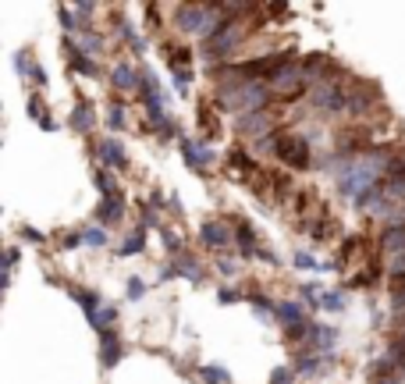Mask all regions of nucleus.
<instances>
[{
	"label": "nucleus",
	"instance_id": "nucleus-14",
	"mask_svg": "<svg viewBox=\"0 0 405 384\" xmlns=\"http://www.w3.org/2000/svg\"><path fill=\"white\" fill-rule=\"evenodd\" d=\"M110 79H114V86H118V89H135L142 75H135V68H132V65H114Z\"/></svg>",
	"mask_w": 405,
	"mask_h": 384
},
{
	"label": "nucleus",
	"instance_id": "nucleus-6",
	"mask_svg": "<svg viewBox=\"0 0 405 384\" xmlns=\"http://www.w3.org/2000/svg\"><path fill=\"white\" fill-rule=\"evenodd\" d=\"M239 132H246V135H256V139L270 135V118H267V111H256V114H242V118H239Z\"/></svg>",
	"mask_w": 405,
	"mask_h": 384
},
{
	"label": "nucleus",
	"instance_id": "nucleus-5",
	"mask_svg": "<svg viewBox=\"0 0 405 384\" xmlns=\"http://www.w3.org/2000/svg\"><path fill=\"white\" fill-rule=\"evenodd\" d=\"M334 338L338 331L334 327H324V324H310V349L320 356V352H331L334 349Z\"/></svg>",
	"mask_w": 405,
	"mask_h": 384
},
{
	"label": "nucleus",
	"instance_id": "nucleus-25",
	"mask_svg": "<svg viewBox=\"0 0 405 384\" xmlns=\"http://www.w3.org/2000/svg\"><path fill=\"white\" fill-rule=\"evenodd\" d=\"M320 306H324V310H341V306H345V296H341V292H324Z\"/></svg>",
	"mask_w": 405,
	"mask_h": 384
},
{
	"label": "nucleus",
	"instance_id": "nucleus-9",
	"mask_svg": "<svg viewBox=\"0 0 405 384\" xmlns=\"http://www.w3.org/2000/svg\"><path fill=\"white\" fill-rule=\"evenodd\" d=\"M121 213H125L121 196H110V199H103V203L96 206V221H100V225H114V221H121Z\"/></svg>",
	"mask_w": 405,
	"mask_h": 384
},
{
	"label": "nucleus",
	"instance_id": "nucleus-21",
	"mask_svg": "<svg viewBox=\"0 0 405 384\" xmlns=\"http://www.w3.org/2000/svg\"><path fill=\"white\" fill-rule=\"evenodd\" d=\"M82 50L89 53V58H96V53L103 50V39H100L96 32H89V29H86V32H82Z\"/></svg>",
	"mask_w": 405,
	"mask_h": 384
},
{
	"label": "nucleus",
	"instance_id": "nucleus-27",
	"mask_svg": "<svg viewBox=\"0 0 405 384\" xmlns=\"http://www.w3.org/2000/svg\"><path fill=\"white\" fill-rule=\"evenodd\" d=\"M296 267H303V270H317L320 263H317V256H310V253H296Z\"/></svg>",
	"mask_w": 405,
	"mask_h": 384
},
{
	"label": "nucleus",
	"instance_id": "nucleus-32",
	"mask_svg": "<svg viewBox=\"0 0 405 384\" xmlns=\"http://www.w3.org/2000/svg\"><path fill=\"white\" fill-rule=\"evenodd\" d=\"M217 267H220V274H235V263L231 260H217Z\"/></svg>",
	"mask_w": 405,
	"mask_h": 384
},
{
	"label": "nucleus",
	"instance_id": "nucleus-22",
	"mask_svg": "<svg viewBox=\"0 0 405 384\" xmlns=\"http://www.w3.org/2000/svg\"><path fill=\"white\" fill-rule=\"evenodd\" d=\"M160 239H164V246L171 249V253H175V256H182L185 249H182V239L175 235V232H171V228H160Z\"/></svg>",
	"mask_w": 405,
	"mask_h": 384
},
{
	"label": "nucleus",
	"instance_id": "nucleus-2",
	"mask_svg": "<svg viewBox=\"0 0 405 384\" xmlns=\"http://www.w3.org/2000/svg\"><path fill=\"white\" fill-rule=\"evenodd\" d=\"M274 157L284 160L288 168H299V171H310V164H313V157H310V139H303V135H284V132H277V150H274Z\"/></svg>",
	"mask_w": 405,
	"mask_h": 384
},
{
	"label": "nucleus",
	"instance_id": "nucleus-8",
	"mask_svg": "<svg viewBox=\"0 0 405 384\" xmlns=\"http://www.w3.org/2000/svg\"><path fill=\"white\" fill-rule=\"evenodd\" d=\"M227 228L224 225H217V221H206V225H199V242L203 246H210V249H224L227 246Z\"/></svg>",
	"mask_w": 405,
	"mask_h": 384
},
{
	"label": "nucleus",
	"instance_id": "nucleus-16",
	"mask_svg": "<svg viewBox=\"0 0 405 384\" xmlns=\"http://www.w3.org/2000/svg\"><path fill=\"white\" fill-rule=\"evenodd\" d=\"M227 164H235V171H242V175L256 171V160H253L246 150H231V153H227Z\"/></svg>",
	"mask_w": 405,
	"mask_h": 384
},
{
	"label": "nucleus",
	"instance_id": "nucleus-26",
	"mask_svg": "<svg viewBox=\"0 0 405 384\" xmlns=\"http://www.w3.org/2000/svg\"><path fill=\"white\" fill-rule=\"evenodd\" d=\"M189 82H192V72H189V68H185V72H175V89H178L182 96L189 93Z\"/></svg>",
	"mask_w": 405,
	"mask_h": 384
},
{
	"label": "nucleus",
	"instance_id": "nucleus-29",
	"mask_svg": "<svg viewBox=\"0 0 405 384\" xmlns=\"http://www.w3.org/2000/svg\"><path fill=\"white\" fill-rule=\"evenodd\" d=\"M142 292H146L142 278H128V299H142Z\"/></svg>",
	"mask_w": 405,
	"mask_h": 384
},
{
	"label": "nucleus",
	"instance_id": "nucleus-10",
	"mask_svg": "<svg viewBox=\"0 0 405 384\" xmlns=\"http://www.w3.org/2000/svg\"><path fill=\"white\" fill-rule=\"evenodd\" d=\"M93 125H96L93 103H89V100H79V103H75V114H72V128H75V132H89Z\"/></svg>",
	"mask_w": 405,
	"mask_h": 384
},
{
	"label": "nucleus",
	"instance_id": "nucleus-7",
	"mask_svg": "<svg viewBox=\"0 0 405 384\" xmlns=\"http://www.w3.org/2000/svg\"><path fill=\"white\" fill-rule=\"evenodd\" d=\"M118 359H121V342H118V335H114V331H100V363L110 370Z\"/></svg>",
	"mask_w": 405,
	"mask_h": 384
},
{
	"label": "nucleus",
	"instance_id": "nucleus-17",
	"mask_svg": "<svg viewBox=\"0 0 405 384\" xmlns=\"http://www.w3.org/2000/svg\"><path fill=\"white\" fill-rule=\"evenodd\" d=\"M146 249V232L142 228H135L128 239H125V246H121V253L118 256H135V253H142Z\"/></svg>",
	"mask_w": 405,
	"mask_h": 384
},
{
	"label": "nucleus",
	"instance_id": "nucleus-4",
	"mask_svg": "<svg viewBox=\"0 0 405 384\" xmlns=\"http://www.w3.org/2000/svg\"><path fill=\"white\" fill-rule=\"evenodd\" d=\"M96 153L103 160V168H128V153H125L121 139H103Z\"/></svg>",
	"mask_w": 405,
	"mask_h": 384
},
{
	"label": "nucleus",
	"instance_id": "nucleus-19",
	"mask_svg": "<svg viewBox=\"0 0 405 384\" xmlns=\"http://www.w3.org/2000/svg\"><path fill=\"white\" fill-rule=\"evenodd\" d=\"M199 377H203L206 384H231V373L220 370V366H199Z\"/></svg>",
	"mask_w": 405,
	"mask_h": 384
},
{
	"label": "nucleus",
	"instance_id": "nucleus-28",
	"mask_svg": "<svg viewBox=\"0 0 405 384\" xmlns=\"http://www.w3.org/2000/svg\"><path fill=\"white\" fill-rule=\"evenodd\" d=\"M270 384H292V370H288V366H277V370L270 373Z\"/></svg>",
	"mask_w": 405,
	"mask_h": 384
},
{
	"label": "nucleus",
	"instance_id": "nucleus-20",
	"mask_svg": "<svg viewBox=\"0 0 405 384\" xmlns=\"http://www.w3.org/2000/svg\"><path fill=\"white\" fill-rule=\"evenodd\" d=\"M93 182H96V189H100V192H103V199H110V196H121V192H118V189H114V182H110V175H107V171H103V168H100V171H96V175H93Z\"/></svg>",
	"mask_w": 405,
	"mask_h": 384
},
{
	"label": "nucleus",
	"instance_id": "nucleus-12",
	"mask_svg": "<svg viewBox=\"0 0 405 384\" xmlns=\"http://www.w3.org/2000/svg\"><path fill=\"white\" fill-rule=\"evenodd\" d=\"M235 242H239V249H242V256H260V249H256V239H253V228L242 221H235Z\"/></svg>",
	"mask_w": 405,
	"mask_h": 384
},
{
	"label": "nucleus",
	"instance_id": "nucleus-15",
	"mask_svg": "<svg viewBox=\"0 0 405 384\" xmlns=\"http://www.w3.org/2000/svg\"><path fill=\"white\" fill-rule=\"evenodd\" d=\"M68 61H72V68H75L79 75H96L93 58H86V50H79L75 43H68Z\"/></svg>",
	"mask_w": 405,
	"mask_h": 384
},
{
	"label": "nucleus",
	"instance_id": "nucleus-30",
	"mask_svg": "<svg viewBox=\"0 0 405 384\" xmlns=\"http://www.w3.org/2000/svg\"><path fill=\"white\" fill-rule=\"evenodd\" d=\"M220 303H239V292H231V289H220V296H217Z\"/></svg>",
	"mask_w": 405,
	"mask_h": 384
},
{
	"label": "nucleus",
	"instance_id": "nucleus-13",
	"mask_svg": "<svg viewBox=\"0 0 405 384\" xmlns=\"http://www.w3.org/2000/svg\"><path fill=\"white\" fill-rule=\"evenodd\" d=\"M164 61H167L171 68L185 72V65L192 61V50H189V46H178V43H167V46H164Z\"/></svg>",
	"mask_w": 405,
	"mask_h": 384
},
{
	"label": "nucleus",
	"instance_id": "nucleus-11",
	"mask_svg": "<svg viewBox=\"0 0 405 384\" xmlns=\"http://www.w3.org/2000/svg\"><path fill=\"white\" fill-rule=\"evenodd\" d=\"M277 320H281L284 327L306 324V310H303V303H277Z\"/></svg>",
	"mask_w": 405,
	"mask_h": 384
},
{
	"label": "nucleus",
	"instance_id": "nucleus-31",
	"mask_svg": "<svg viewBox=\"0 0 405 384\" xmlns=\"http://www.w3.org/2000/svg\"><path fill=\"white\" fill-rule=\"evenodd\" d=\"M22 239H25V242H43V235L32 232V228H22Z\"/></svg>",
	"mask_w": 405,
	"mask_h": 384
},
{
	"label": "nucleus",
	"instance_id": "nucleus-18",
	"mask_svg": "<svg viewBox=\"0 0 405 384\" xmlns=\"http://www.w3.org/2000/svg\"><path fill=\"white\" fill-rule=\"evenodd\" d=\"M296 366H299L303 377H313V373L320 370V356H317V352H303V356L296 359Z\"/></svg>",
	"mask_w": 405,
	"mask_h": 384
},
{
	"label": "nucleus",
	"instance_id": "nucleus-1",
	"mask_svg": "<svg viewBox=\"0 0 405 384\" xmlns=\"http://www.w3.org/2000/svg\"><path fill=\"white\" fill-rule=\"evenodd\" d=\"M239 39H242V22L220 18V22H217V29H213V32L203 39V53H199V58H206V61L227 58V53L239 46Z\"/></svg>",
	"mask_w": 405,
	"mask_h": 384
},
{
	"label": "nucleus",
	"instance_id": "nucleus-24",
	"mask_svg": "<svg viewBox=\"0 0 405 384\" xmlns=\"http://www.w3.org/2000/svg\"><path fill=\"white\" fill-rule=\"evenodd\" d=\"M107 121H110V128H121V125H125V107H121V103H110Z\"/></svg>",
	"mask_w": 405,
	"mask_h": 384
},
{
	"label": "nucleus",
	"instance_id": "nucleus-23",
	"mask_svg": "<svg viewBox=\"0 0 405 384\" xmlns=\"http://www.w3.org/2000/svg\"><path fill=\"white\" fill-rule=\"evenodd\" d=\"M82 242H86V246H107V232H103V228H86V232H82Z\"/></svg>",
	"mask_w": 405,
	"mask_h": 384
},
{
	"label": "nucleus",
	"instance_id": "nucleus-3",
	"mask_svg": "<svg viewBox=\"0 0 405 384\" xmlns=\"http://www.w3.org/2000/svg\"><path fill=\"white\" fill-rule=\"evenodd\" d=\"M182 150H185V160L192 171H206L213 164V150L206 143H196V139H182Z\"/></svg>",
	"mask_w": 405,
	"mask_h": 384
}]
</instances>
